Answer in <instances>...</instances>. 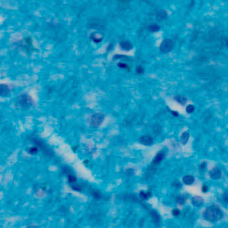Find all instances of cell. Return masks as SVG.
<instances>
[{"instance_id":"obj_11","label":"cell","mask_w":228,"mask_h":228,"mask_svg":"<svg viewBox=\"0 0 228 228\" xmlns=\"http://www.w3.org/2000/svg\"><path fill=\"white\" fill-rule=\"evenodd\" d=\"M189 139V133L188 132H184L181 136V141L183 145H185Z\"/></svg>"},{"instance_id":"obj_7","label":"cell","mask_w":228,"mask_h":228,"mask_svg":"<svg viewBox=\"0 0 228 228\" xmlns=\"http://www.w3.org/2000/svg\"><path fill=\"white\" fill-rule=\"evenodd\" d=\"M210 177L213 179H218L222 177V171H220L219 168L215 167L212 170H211L210 172Z\"/></svg>"},{"instance_id":"obj_6","label":"cell","mask_w":228,"mask_h":228,"mask_svg":"<svg viewBox=\"0 0 228 228\" xmlns=\"http://www.w3.org/2000/svg\"><path fill=\"white\" fill-rule=\"evenodd\" d=\"M10 94V89L9 86L6 85L1 84L0 85V97H8Z\"/></svg>"},{"instance_id":"obj_10","label":"cell","mask_w":228,"mask_h":228,"mask_svg":"<svg viewBox=\"0 0 228 228\" xmlns=\"http://www.w3.org/2000/svg\"><path fill=\"white\" fill-rule=\"evenodd\" d=\"M151 214L153 220L154 221L155 224L156 225H159L160 223V219H159V216L157 214V213L155 211H152V212H151Z\"/></svg>"},{"instance_id":"obj_3","label":"cell","mask_w":228,"mask_h":228,"mask_svg":"<svg viewBox=\"0 0 228 228\" xmlns=\"http://www.w3.org/2000/svg\"><path fill=\"white\" fill-rule=\"evenodd\" d=\"M20 105L22 107H29L33 104L32 98L28 95H23L19 99Z\"/></svg>"},{"instance_id":"obj_14","label":"cell","mask_w":228,"mask_h":228,"mask_svg":"<svg viewBox=\"0 0 228 228\" xmlns=\"http://www.w3.org/2000/svg\"><path fill=\"white\" fill-rule=\"evenodd\" d=\"M151 196V194L150 192H144V191H141L140 193V197H141V199H143V200H147V199H148Z\"/></svg>"},{"instance_id":"obj_13","label":"cell","mask_w":228,"mask_h":228,"mask_svg":"<svg viewBox=\"0 0 228 228\" xmlns=\"http://www.w3.org/2000/svg\"><path fill=\"white\" fill-rule=\"evenodd\" d=\"M66 174H67V175H68V178L69 183H72V184H73V183H75V182L76 181V177L74 176V175L71 174L70 172L69 173H67L66 172Z\"/></svg>"},{"instance_id":"obj_19","label":"cell","mask_w":228,"mask_h":228,"mask_svg":"<svg viewBox=\"0 0 228 228\" xmlns=\"http://www.w3.org/2000/svg\"><path fill=\"white\" fill-rule=\"evenodd\" d=\"M172 213L174 216H178L180 214V211L178 209H175V210L172 211Z\"/></svg>"},{"instance_id":"obj_12","label":"cell","mask_w":228,"mask_h":228,"mask_svg":"<svg viewBox=\"0 0 228 228\" xmlns=\"http://www.w3.org/2000/svg\"><path fill=\"white\" fill-rule=\"evenodd\" d=\"M38 151H39V149L37 147H28L27 149V152L30 155H36L37 154Z\"/></svg>"},{"instance_id":"obj_20","label":"cell","mask_w":228,"mask_h":228,"mask_svg":"<svg viewBox=\"0 0 228 228\" xmlns=\"http://www.w3.org/2000/svg\"><path fill=\"white\" fill-rule=\"evenodd\" d=\"M224 200L225 203L227 204V191L225 192L224 195Z\"/></svg>"},{"instance_id":"obj_17","label":"cell","mask_w":228,"mask_h":228,"mask_svg":"<svg viewBox=\"0 0 228 228\" xmlns=\"http://www.w3.org/2000/svg\"><path fill=\"white\" fill-rule=\"evenodd\" d=\"M194 110H195V107L193 104H189L188 107H186V111L188 113H192Z\"/></svg>"},{"instance_id":"obj_22","label":"cell","mask_w":228,"mask_h":228,"mask_svg":"<svg viewBox=\"0 0 228 228\" xmlns=\"http://www.w3.org/2000/svg\"><path fill=\"white\" fill-rule=\"evenodd\" d=\"M172 113H173V115H175V116H178V113H177V112H176L172 111Z\"/></svg>"},{"instance_id":"obj_4","label":"cell","mask_w":228,"mask_h":228,"mask_svg":"<svg viewBox=\"0 0 228 228\" xmlns=\"http://www.w3.org/2000/svg\"><path fill=\"white\" fill-rule=\"evenodd\" d=\"M165 157V153L164 151H160L159 153H157V155L155 156L154 159L153 160L152 164L153 165H158L164 160Z\"/></svg>"},{"instance_id":"obj_16","label":"cell","mask_w":228,"mask_h":228,"mask_svg":"<svg viewBox=\"0 0 228 228\" xmlns=\"http://www.w3.org/2000/svg\"><path fill=\"white\" fill-rule=\"evenodd\" d=\"M92 195L94 197V198H96V199H100V198H101V197H102L101 193H100V192L98 191V190H94V191H93L92 193Z\"/></svg>"},{"instance_id":"obj_18","label":"cell","mask_w":228,"mask_h":228,"mask_svg":"<svg viewBox=\"0 0 228 228\" xmlns=\"http://www.w3.org/2000/svg\"><path fill=\"white\" fill-rule=\"evenodd\" d=\"M72 188L74 190L77 191H81V188L78 185H72Z\"/></svg>"},{"instance_id":"obj_8","label":"cell","mask_w":228,"mask_h":228,"mask_svg":"<svg viewBox=\"0 0 228 228\" xmlns=\"http://www.w3.org/2000/svg\"><path fill=\"white\" fill-rule=\"evenodd\" d=\"M191 202L193 203V205L196 206V207H200L203 204V200L200 197L195 196L191 199Z\"/></svg>"},{"instance_id":"obj_5","label":"cell","mask_w":228,"mask_h":228,"mask_svg":"<svg viewBox=\"0 0 228 228\" xmlns=\"http://www.w3.org/2000/svg\"><path fill=\"white\" fill-rule=\"evenodd\" d=\"M139 141H140V143L141 144H143V145L146 146L151 145L153 143V137L151 135H148V134H146V135H143L141 136L140 139H139Z\"/></svg>"},{"instance_id":"obj_9","label":"cell","mask_w":228,"mask_h":228,"mask_svg":"<svg viewBox=\"0 0 228 228\" xmlns=\"http://www.w3.org/2000/svg\"><path fill=\"white\" fill-rule=\"evenodd\" d=\"M194 181H195V178L192 175H186V176L183 177V183L188 185H192L194 183Z\"/></svg>"},{"instance_id":"obj_15","label":"cell","mask_w":228,"mask_h":228,"mask_svg":"<svg viewBox=\"0 0 228 228\" xmlns=\"http://www.w3.org/2000/svg\"><path fill=\"white\" fill-rule=\"evenodd\" d=\"M175 99L177 102L181 104H185L187 102V99L183 97H181V96H179V97H175Z\"/></svg>"},{"instance_id":"obj_1","label":"cell","mask_w":228,"mask_h":228,"mask_svg":"<svg viewBox=\"0 0 228 228\" xmlns=\"http://www.w3.org/2000/svg\"><path fill=\"white\" fill-rule=\"evenodd\" d=\"M203 217L210 222H216L224 217V213L218 206H210L204 212Z\"/></svg>"},{"instance_id":"obj_2","label":"cell","mask_w":228,"mask_h":228,"mask_svg":"<svg viewBox=\"0 0 228 228\" xmlns=\"http://www.w3.org/2000/svg\"><path fill=\"white\" fill-rule=\"evenodd\" d=\"M104 115L102 113H95L90 116L89 121L90 125L92 126H98L104 121Z\"/></svg>"},{"instance_id":"obj_21","label":"cell","mask_w":228,"mask_h":228,"mask_svg":"<svg viewBox=\"0 0 228 228\" xmlns=\"http://www.w3.org/2000/svg\"><path fill=\"white\" fill-rule=\"evenodd\" d=\"M202 190H203V192H206V191H207V187L205 185H204L203 186V188H202Z\"/></svg>"}]
</instances>
